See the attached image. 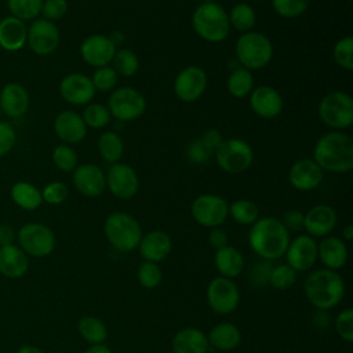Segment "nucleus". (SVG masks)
<instances>
[{
    "instance_id": "1",
    "label": "nucleus",
    "mask_w": 353,
    "mask_h": 353,
    "mask_svg": "<svg viewBox=\"0 0 353 353\" xmlns=\"http://www.w3.org/2000/svg\"><path fill=\"white\" fill-rule=\"evenodd\" d=\"M248 243L251 250L262 259L273 261L285 254L290 244V233L280 219L265 216L252 223Z\"/></svg>"
},
{
    "instance_id": "2",
    "label": "nucleus",
    "mask_w": 353,
    "mask_h": 353,
    "mask_svg": "<svg viewBox=\"0 0 353 353\" xmlns=\"http://www.w3.org/2000/svg\"><path fill=\"white\" fill-rule=\"evenodd\" d=\"M313 156L321 170L349 172L353 168V139L342 131H330L317 141Z\"/></svg>"
},
{
    "instance_id": "3",
    "label": "nucleus",
    "mask_w": 353,
    "mask_h": 353,
    "mask_svg": "<svg viewBox=\"0 0 353 353\" xmlns=\"http://www.w3.org/2000/svg\"><path fill=\"white\" fill-rule=\"evenodd\" d=\"M307 301L319 310L335 307L345 295V283L339 273L330 269L312 272L303 284Z\"/></svg>"
},
{
    "instance_id": "4",
    "label": "nucleus",
    "mask_w": 353,
    "mask_h": 353,
    "mask_svg": "<svg viewBox=\"0 0 353 353\" xmlns=\"http://www.w3.org/2000/svg\"><path fill=\"white\" fill-rule=\"evenodd\" d=\"M192 25L194 32L208 43H221L230 32L228 12L218 3L200 4L192 15Z\"/></svg>"
},
{
    "instance_id": "5",
    "label": "nucleus",
    "mask_w": 353,
    "mask_h": 353,
    "mask_svg": "<svg viewBox=\"0 0 353 353\" xmlns=\"http://www.w3.org/2000/svg\"><path fill=\"white\" fill-rule=\"evenodd\" d=\"M103 232L108 241L120 252H131L138 248L142 239L139 222L127 212H113L103 223Z\"/></svg>"
},
{
    "instance_id": "6",
    "label": "nucleus",
    "mask_w": 353,
    "mask_h": 353,
    "mask_svg": "<svg viewBox=\"0 0 353 353\" xmlns=\"http://www.w3.org/2000/svg\"><path fill=\"white\" fill-rule=\"evenodd\" d=\"M234 51L239 63L248 70L265 68L273 57L272 41L259 32L243 33L236 41Z\"/></svg>"
},
{
    "instance_id": "7",
    "label": "nucleus",
    "mask_w": 353,
    "mask_h": 353,
    "mask_svg": "<svg viewBox=\"0 0 353 353\" xmlns=\"http://www.w3.org/2000/svg\"><path fill=\"white\" fill-rule=\"evenodd\" d=\"M319 116L321 121L334 131L349 128L353 123L352 97L343 91L327 94L319 103Z\"/></svg>"
},
{
    "instance_id": "8",
    "label": "nucleus",
    "mask_w": 353,
    "mask_h": 353,
    "mask_svg": "<svg viewBox=\"0 0 353 353\" xmlns=\"http://www.w3.org/2000/svg\"><path fill=\"white\" fill-rule=\"evenodd\" d=\"M216 164L228 174H241L247 171L254 161V150L243 139H222L214 152Z\"/></svg>"
},
{
    "instance_id": "9",
    "label": "nucleus",
    "mask_w": 353,
    "mask_h": 353,
    "mask_svg": "<svg viewBox=\"0 0 353 353\" xmlns=\"http://www.w3.org/2000/svg\"><path fill=\"white\" fill-rule=\"evenodd\" d=\"M18 245L28 256L46 258L55 248V234L44 223L30 222L17 232Z\"/></svg>"
},
{
    "instance_id": "10",
    "label": "nucleus",
    "mask_w": 353,
    "mask_h": 353,
    "mask_svg": "<svg viewBox=\"0 0 353 353\" xmlns=\"http://www.w3.org/2000/svg\"><path fill=\"white\" fill-rule=\"evenodd\" d=\"M108 109L117 120L132 121L145 113L146 101L138 90L132 87H121L110 94Z\"/></svg>"
},
{
    "instance_id": "11",
    "label": "nucleus",
    "mask_w": 353,
    "mask_h": 353,
    "mask_svg": "<svg viewBox=\"0 0 353 353\" xmlns=\"http://www.w3.org/2000/svg\"><path fill=\"white\" fill-rule=\"evenodd\" d=\"M194 221L205 228H218L229 215L228 201L216 194H200L192 203Z\"/></svg>"
},
{
    "instance_id": "12",
    "label": "nucleus",
    "mask_w": 353,
    "mask_h": 353,
    "mask_svg": "<svg viewBox=\"0 0 353 353\" xmlns=\"http://www.w3.org/2000/svg\"><path fill=\"white\" fill-rule=\"evenodd\" d=\"M207 302L215 313L229 314L240 303L239 287L232 279L215 277L207 287Z\"/></svg>"
},
{
    "instance_id": "13",
    "label": "nucleus",
    "mask_w": 353,
    "mask_h": 353,
    "mask_svg": "<svg viewBox=\"0 0 353 353\" xmlns=\"http://www.w3.org/2000/svg\"><path fill=\"white\" fill-rule=\"evenodd\" d=\"M59 30L57 25L44 18L34 19L28 28L26 43L37 55H50L59 46Z\"/></svg>"
},
{
    "instance_id": "14",
    "label": "nucleus",
    "mask_w": 353,
    "mask_h": 353,
    "mask_svg": "<svg viewBox=\"0 0 353 353\" xmlns=\"http://www.w3.org/2000/svg\"><path fill=\"white\" fill-rule=\"evenodd\" d=\"M106 176V186L110 193L121 200L134 197L139 188V179L132 167L123 163H114L109 167Z\"/></svg>"
},
{
    "instance_id": "15",
    "label": "nucleus",
    "mask_w": 353,
    "mask_h": 353,
    "mask_svg": "<svg viewBox=\"0 0 353 353\" xmlns=\"http://www.w3.org/2000/svg\"><path fill=\"white\" fill-rule=\"evenodd\" d=\"M207 88V73L200 66L182 69L174 81V92L183 102H194Z\"/></svg>"
},
{
    "instance_id": "16",
    "label": "nucleus",
    "mask_w": 353,
    "mask_h": 353,
    "mask_svg": "<svg viewBox=\"0 0 353 353\" xmlns=\"http://www.w3.org/2000/svg\"><path fill=\"white\" fill-rule=\"evenodd\" d=\"M287 263L296 272L310 269L317 261V243L309 234H301L290 241L287 251Z\"/></svg>"
},
{
    "instance_id": "17",
    "label": "nucleus",
    "mask_w": 353,
    "mask_h": 353,
    "mask_svg": "<svg viewBox=\"0 0 353 353\" xmlns=\"http://www.w3.org/2000/svg\"><path fill=\"white\" fill-rule=\"evenodd\" d=\"M116 46L108 36L91 34L85 37L80 46V54L85 63L94 68L108 66L116 52Z\"/></svg>"
},
{
    "instance_id": "18",
    "label": "nucleus",
    "mask_w": 353,
    "mask_h": 353,
    "mask_svg": "<svg viewBox=\"0 0 353 353\" xmlns=\"http://www.w3.org/2000/svg\"><path fill=\"white\" fill-rule=\"evenodd\" d=\"M61 97L72 105H87L95 95L91 79L83 73H70L59 83Z\"/></svg>"
},
{
    "instance_id": "19",
    "label": "nucleus",
    "mask_w": 353,
    "mask_h": 353,
    "mask_svg": "<svg viewBox=\"0 0 353 353\" xmlns=\"http://www.w3.org/2000/svg\"><path fill=\"white\" fill-rule=\"evenodd\" d=\"M250 106L256 116L273 119L283 110V98L276 88L261 85L250 92Z\"/></svg>"
},
{
    "instance_id": "20",
    "label": "nucleus",
    "mask_w": 353,
    "mask_h": 353,
    "mask_svg": "<svg viewBox=\"0 0 353 353\" xmlns=\"http://www.w3.org/2000/svg\"><path fill=\"white\" fill-rule=\"evenodd\" d=\"M74 188L87 197L102 194L106 188V176L95 164H81L73 170Z\"/></svg>"
},
{
    "instance_id": "21",
    "label": "nucleus",
    "mask_w": 353,
    "mask_h": 353,
    "mask_svg": "<svg viewBox=\"0 0 353 353\" xmlns=\"http://www.w3.org/2000/svg\"><path fill=\"white\" fill-rule=\"evenodd\" d=\"M288 181L296 190H313L323 181V170L314 160L302 159L291 165Z\"/></svg>"
},
{
    "instance_id": "22",
    "label": "nucleus",
    "mask_w": 353,
    "mask_h": 353,
    "mask_svg": "<svg viewBox=\"0 0 353 353\" xmlns=\"http://www.w3.org/2000/svg\"><path fill=\"white\" fill-rule=\"evenodd\" d=\"M336 225V212L327 204H319L312 207L303 215V229L309 236L325 237Z\"/></svg>"
},
{
    "instance_id": "23",
    "label": "nucleus",
    "mask_w": 353,
    "mask_h": 353,
    "mask_svg": "<svg viewBox=\"0 0 353 353\" xmlns=\"http://www.w3.org/2000/svg\"><path fill=\"white\" fill-rule=\"evenodd\" d=\"M1 112L11 117H22L29 109V92L21 83H7L0 91Z\"/></svg>"
},
{
    "instance_id": "24",
    "label": "nucleus",
    "mask_w": 353,
    "mask_h": 353,
    "mask_svg": "<svg viewBox=\"0 0 353 353\" xmlns=\"http://www.w3.org/2000/svg\"><path fill=\"white\" fill-rule=\"evenodd\" d=\"M54 131L63 142L79 143L85 138L87 125L79 113L63 110L54 120Z\"/></svg>"
},
{
    "instance_id": "25",
    "label": "nucleus",
    "mask_w": 353,
    "mask_h": 353,
    "mask_svg": "<svg viewBox=\"0 0 353 353\" xmlns=\"http://www.w3.org/2000/svg\"><path fill=\"white\" fill-rule=\"evenodd\" d=\"M138 248L143 261L157 263L168 256L172 248V241L165 232L152 230L142 236Z\"/></svg>"
},
{
    "instance_id": "26",
    "label": "nucleus",
    "mask_w": 353,
    "mask_h": 353,
    "mask_svg": "<svg viewBox=\"0 0 353 353\" xmlns=\"http://www.w3.org/2000/svg\"><path fill=\"white\" fill-rule=\"evenodd\" d=\"M29 269V256L17 244L0 247V274L7 279H21Z\"/></svg>"
},
{
    "instance_id": "27",
    "label": "nucleus",
    "mask_w": 353,
    "mask_h": 353,
    "mask_svg": "<svg viewBox=\"0 0 353 353\" xmlns=\"http://www.w3.org/2000/svg\"><path fill=\"white\" fill-rule=\"evenodd\" d=\"M171 347L174 353H207L210 342L201 330L186 327L174 335Z\"/></svg>"
},
{
    "instance_id": "28",
    "label": "nucleus",
    "mask_w": 353,
    "mask_h": 353,
    "mask_svg": "<svg viewBox=\"0 0 353 353\" xmlns=\"http://www.w3.org/2000/svg\"><path fill=\"white\" fill-rule=\"evenodd\" d=\"M317 258H320L325 269L336 272L346 265L347 247L339 237H324L320 244H317Z\"/></svg>"
},
{
    "instance_id": "29",
    "label": "nucleus",
    "mask_w": 353,
    "mask_h": 353,
    "mask_svg": "<svg viewBox=\"0 0 353 353\" xmlns=\"http://www.w3.org/2000/svg\"><path fill=\"white\" fill-rule=\"evenodd\" d=\"M28 29L23 21L6 17L0 21V47L6 51H18L26 44Z\"/></svg>"
},
{
    "instance_id": "30",
    "label": "nucleus",
    "mask_w": 353,
    "mask_h": 353,
    "mask_svg": "<svg viewBox=\"0 0 353 353\" xmlns=\"http://www.w3.org/2000/svg\"><path fill=\"white\" fill-rule=\"evenodd\" d=\"M214 263L221 276L232 280L240 276L244 269V258L241 252L232 245H226L223 248L216 250Z\"/></svg>"
},
{
    "instance_id": "31",
    "label": "nucleus",
    "mask_w": 353,
    "mask_h": 353,
    "mask_svg": "<svg viewBox=\"0 0 353 353\" xmlns=\"http://www.w3.org/2000/svg\"><path fill=\"white\" fill-rule=\"evenodd\" d=\"M207 336L210 345L218 350H232L241 342V332L232 323H221L215 325Z\"/></svg>"
},
{
    "instance_id": "32",
    "label": "nucleus",
    "mask_w": 353,
    "mask_h": 353,
    "mask_svg": "<svg viewBox=\"0 0 353 353\" xmlns=\"http://www.w3.org/2000/svg\"><path fill=\"white\" fill-rule=\"evenodd\" d=\"M11 199L12 201L22 210L26 211H33L39 208L43 203L41 197V190H39L34 185L26 182V181H19L15 182L11 186Z\"/></svg>"
},
{
    "instance_id": "33",
    "label": "nucleus",
    "mask_w": 353,
    "mask_h": 353,
    "mask_svg": "<svg viewBox=\"0 0 353 353\" xmlns=\"http://www.w3.org/2000/svg\"><path fill=\"white\" fill-rule=\"evenodd\" d=\"M77 330L84 341L91 345L103 343L108 338V328L103 321L95 316H84L79 320Z\"/></svg>"
},
{
    "instance_id": "34",
    "label": "nucleus",
    "mask_w": 353,
    "mask_h": 353,
    "mask_svg": "<svg viewBox=\"0 0 353 353\" xmlns=\"http://www.w3.org/2000/svg\"><path fill=\"white\" fill-rule=\"evenodd\" d=\"M228 91L234 98H244L254 90V76L245 68H237L230 72L226 81Z\"/></svg>"
},
{
    "instance_id": "35",
    "label": "nucleus",
    "mask_w": 353,
    "mask_h": 353,
    "mask_svg": "<svg viewBox=\"0 0 353 353\" xmlns=\"http://www.w3.org/2000/svg\"><path fill=\"white\" fill-rule=\"evenodd\" d=\"M98 152L105 161L110 164L119 163L124 152V145L121 138L113 131L103 132L98 139Z\"/></svg>"
},
{
    "instance_id": "36",
    "label": "nucleus",
    "mask_w": 353,
    "mask_h": 353,
    "mask_svg": "<svg viewBox=\"0 0 353 353\" xmlns=\"http://www.w3.org/2000/svg\"><path fill=\"white\" fill-rule=\"evenodd\" d=\"M230 28H234L239 32H251L256 22V15L254 8L247 3H237L232 7L228 14Z\"/></svg>"
},
{
    "instance_id": "37",
    "label": "nucleus",
    "mask_w": 353,
    "mask_h": 353,
    "mask_svg": "<svg viewBox=\"0 0 353 353\" xmlns=\"http://www.w3.org/2000/svg\"><path fill=\"white\" fill-rule=\"evenodd\" d=\"M229 215L240 225H252L258 219L259 210L254 201L240 199L229 205Z\"/></svg>"
},
{
    "instance_id": "38",
    "label": "nucleus",
    "mask_w": 353,
    "mask_h": 353,
    "mask_svg": "<svg viewBox=\"0 0 353 353\" xmlns=\"http://www.w3.org/2000/svg\"><path fill=\"white\" fill-rule=\"evenodd\" d=\"M112 62H113L112 68L116 70V73L124 77L134 76L139 68V59L137 54L128 48L116 50Z\"/></svg>"
},
{
    "instance_id": "39",
    "label": "nucleus",
    "mask_w": 353,
    "mask_h": 353,
    "mask_svg": "<svg viewBox=\"0 0 353 353\" xmlns=\"http://www.w3.org/2000/svg\"><path fill=\"white\" fill-rule=\"evenodd\" d=\"M7 6L11 17L21 21H29L40 14L43 0H7Z\"/></svg>"
},
{
    "instance_id": "40",
    "label": "nucleus",
    "mask_w": 353,
    "mask_h": 353,
    "mask_svg": "<svg viewBox=\"0 0 353 353\" xmlns=\"http://www.w3.org/2000/svg\"><path fill=\"white\" fill-rule=\"evenodd\" d=\"M83 120L87 127L90 128H102L109 124L112 114L108 106L102 103H90L83 112Z\"/></svg>"
},
{
    "instance_id": "41",
    "label": "nucleus",
    "mask_w": 353,
    "mask_h": 353,
    "mask_svg": "<svg viewBox=\"0 0 353 353\" xmlns=\"http://www.w3.org/2000/svg\"><path fill=\"white\" fill-rule=\"evenodd\" d=\"M296 280V270H294L288 263H281L272 268L269 283L277 290H287L292 287Z\"/></svg>"
},
{
    "instance_id": "42",
    "label": "nucleus",
    "mask_w": 353,
    "mask_h": 353,
    "mask_svg": "<svg viewBox=\"0 0 353 353\" xmlns=\"http://www.w3.org/2000/svg\"><path fill=\"white\" fill-rule=\"evenodd\" d=\"M137 277H138V281L142 287H145L148 290H152V288H156L161 283L163 273H161V269L159 268L157 263L143 261L138 268Z\"/></svg>"
},
{
    "instance_id": "43",
    "label": "nucleus",
    "mask_w": 353,
    "mask_h": 353,
    "mask_svg": "<svg viewBox=\"0 0 353 353\" xmlns=\"http://www.w3.org/2000/svg\"><path fill=\"white\" fill-rule=\"evenodd\" d=\"M332 54H334L335 62L341 68L346 70H352L353 69V37L346 36L339 39L334 46Z\"/></svg>"
},
{
    "instance_id": "44",
    "label": "nucleus",
    "mask_w": 353,
    "mask_h": 353,
    "mask_svg": "<svg viewBox=\"0 0 353 353\" xmlns=\"http://www.w3.org/2000/svg\"><path fill=\"white\" fill-rule=\"evenodd\" d=\"M52 161L63 172H72L77 167V153L68 145H58L52 150Z\"/></svg>"
},
{
    "instance_id": "45",
    "label": "nucleus",
    "mask_w": 353,
    "mask_h": 353,
    "mask_svg": "<svg viewBox=\"0 0 353 353\" xmlns=\"http://www.w3.org/2000/svg\"><path fill=\"white\" fill-rule=\"evenodd\" d=\"M310 0H272L273 10L283 18H296L302 15L307 7Z\"/></svg>"
},
{
    "instance_id": "46",
    "label": "nucleus",
    "mask_w": 353,
    "mask_h": 353,
    "mask_svg": "<svg viewBox=\"0 0 353 353\" xmlns=\"http://www.w3.org/2000/svg\"><path fill=\"white\" fill-rule=\"evenodd\" d=\"M117 79H119V74L116 73V70L108 65V66L97 68V70L94 72V74L91 77V81L94 84L95 91L97 90L109 91L116 85Z\"/></svg>"
},
{
    "instance_id": "47",
    "label": "nucleus",
    "mask_w": 353,
    "mask_h": 353,
    "mask_svg": "<svg viewBox=\"0 0 353 353\" xmlns=\"http://www.w3.org/2000/svg\"><path fill=\"white\" fill-rule=\"evenodd\" d=\"M69 194V189L63 182H50L48 185L44 186V189L41 190V197L43 201L48 203V204H61L66 200Z\"/></svg>"
},
{
    "instance_id": "48",
    "label": "nucleus",
    "mask_w": 353,
    "mask_h": 353,
    "mask_svg": "<svg viewBox=\"0 0 353 353\" xmlns=\"http://www.w3.org/2000/svg\"><path fill=\"white\" fill-rule=\"evenodd\" d=\"M335 328L345 342L353 341V310L350 307H346L336 316Z\"/></svg>"
},
{
    "instance_id": "49",
    "label": "nucleus",
    "mask_w": 353,
    "mask_h": 353,
    "mask_svg": "<svg viewBox=\"0 0 353 353\" xmlns=\"http://www.w3.org/2000/svg\"><path fill=\"white\" fill-rule=\"evenodd\" d=\"M68 11V1L66 0H43L41 11L44 19L47 21H58L61 19Z\"/></svg>"
},
{
    "instance_id": "50",
    "label": "nucleus",
    "mask_w": 353,
    "mask_h": 353,
    "mask_svg": "<svg viewBox=\"0 0 353 353\" xmlns=\"http://www.w3.org/2000/svg\"><path fill=\"white\" fill-rule=\"evenodd\" d=\"M17 142V132L8 121H0V157L11 152Z\"/></svg>"
},
{
    "instance_id": "51",
    "label": "nucleus",
    "mask_w": 353,
    "mask_h": 353,
    "mask_svg": "<svg viewBox=\"0 0 353 353\" xmlns=\"http://www.w3.org/2000/svg\"><path fill=\"white\" fill-rule=\"evenodd\" d=\"M210 154H211V152L201 143L200 139L192 142L188 148V156L194 163H205Z\"/></svg>"
},
{
    "instance_id": "52",
    "label": "nucleus",
    "mask_w": 353,
    "mask_h": 353,
    "mask_svg": "<svg viewBox=\"0 0 353 353\" xmlns=\"http://www.w3.org/2000/svg\"><path fill=\"white\" fill-rule=\"evenodd\" d=\"M303 215L301 211H296V210H291V211H287L284 215H283V225L287 228V230H301L303 229Z\"/></svg>"
},
{
    "instance_id": "53",
    "label": "nucleus",
    "mask_w": 353,
    "mask_h": 353,
    "mask_svg": "<svg viewBox=\"0 0 353 353\" xmlns=\"http://www.w3.org/2000/svg\"><path fill=\"white\" fill-rule=\"evenodd\" d=\"M208 243L211 244L212 248L219 250L228 245V233L223 229L214 228L210 234H208Z\"/></svg>"
},
{
    "instance_id": "54",
    "label": "nucleus",
    "mask_w": 353,
    "mask_h": 353,
    "mask_svg": "<svg viewBox=\"0 0 353 353\" xmlns=\"http://www.w3.org/2000/svg\"><path fill=\"white\" fill-rule=\"evenodd\" d=\"M201 143L211 152L214 153L218 145L222 142V135L216 130H208L204 132V135L200 138Z\"/></svg>"
},
{
    "instance_id": "55",
    "label": "nucleus",
    "mask_w": 353,
    "mask_h": 353,
    "mask_svg": "<svg viewBox=\"0 0 353 353\" xmlns=\"http://www.w3.org/2000/svg\"><path fill=\"white\" fill-rule=\"evenodd\" d=\"M269 265L270 263H268V262H261L256 265V268L254 269V273H252L255 283H258V284L269 283V276L272 272V266H269Z\"/></svg>"
},
{
    "instance_id": "56",
    "label": "nucleus",
    "mask_w": 353,
    "mask_h": 353,
    "mask_svg": "<svg viewBox=\"0 0 353 353\" xmlns=\"http://www.w3.org/2000/svg\"><path fill=\"white\" fill-rule=\"evenodd\" d=\"M17 239V232L10 223H0V247L14 244Z\"/></svg>"
},
{
    "instance_id": "57",
    "label": "nucleus",
    "mask_w": 353,
    "mask_h": 353,
    "mask_svg": "<svg viewBox=\"0 0 353 353\" xmlns=\"http://www.w3.org/2000/svg\"><path fill=\"white\" fill-rule=\"evenodd\" d=\"M84 353H113V352L110 350L109 346L103 343H98V345H91Z\"/></svg>"
},
{
    "instance_id": "58",
    "label": "nucleus",
    "mask_w": 353,
    "mask_h": 353,
    "mask_svg": "<svg viewBox=\"0 0 353 353\" xmlns=\"http://www.w3.org/2000/svg\"><path fill=\"white\" fill-rule=\"evenodd\" d=\"M15 353H44L40 347L33 346V345H23L21 346Z\"/></svg>"
},
{
    "instance_id": "59",
    "label": "nucleus",
    "mask_w": 353,
    "mask_h": 353,
    "mask_svg": "<svg viewBox=\"0 0 353 353\" xmlns=\"http://www.w3.org/2000/svg\"><path fill=\"white\" fill-rule=\"evenodd\" d=\"M342 237L345 241H350L353 239V226L352 225H346L342 230Z\"/></svg>"
},
{
    "instance_id": "60",
    "label": "nucleus",
    "mask_w": 353,
    "mask_h": 353,
    "mask_svg": "<svg viewBox=\"0 0 353 353\" xmlns=\"http://www.w3.org/2000/svg\"><path fill=\"white\" fill-rule=\"evenodd\" d=\"M203 3H215V0H201Z\"/></svg>"
},
{
    "instance_id": "61",
    "label": "nucleus",
    "mask_w": 353,
    "mask_h": 353,
    "mask_svg": "<svg viewBox=\"0 0 353 353\" xmlns=\"http://www.w3.org/2000/svg\"><path fill=\"white\" fill-rule=\"evenodd\" d=\"M254 1H263V0H254Z\"/></svg>"
},
{
    "instance_id": "62",
    "label": "nucleus",
    "mask_w": 353,
    "mask_h": 353,
    "mask_svg": "<svg viewBox=\"0 0 353 353\" xmlns=\"http://www.w3.org/2000/svg\"><path fill=\"white\" fill-rule=\"evenodd\" d=\"M0 113H1V106H0Z\"/></svg>"
}]
</instances>
